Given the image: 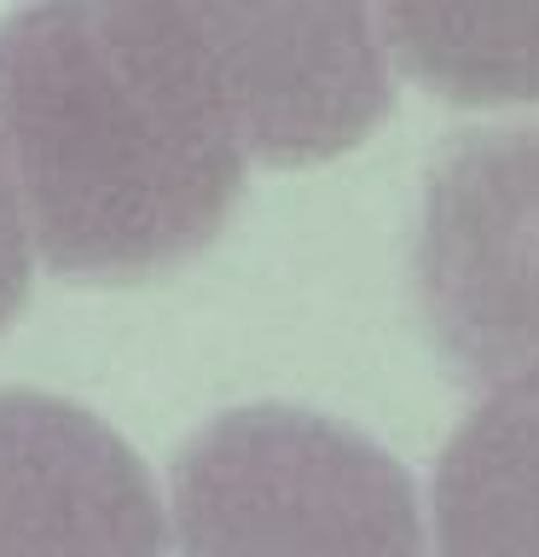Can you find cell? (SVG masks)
<instances>
[{
    "label": "cell",
    "mask_w": 539,
    "mask_h": 557,
    "mask_svg": "<svg viewBox=\"0 0 539 557\" xmlns=\"http://www.w3.org/2000/svg\"><path fill=\"white\" fill-rule=\"evenodd\" d=\"M0 134L41 261L70 278L180 268L250 169L116 0H35L0 24Z\"/></svg>",
    "instance_id": "6da1fadb"
},
{
    "label": "cell",
    "mask_w": 539,
    "mask_h": 557,
    "mask_svg": "<svg viewBox=\"0 0 539 557\" xmlns=\"http://www.w3.org/2000/svg\"><path fill=\"white\" fill-rule=\"evenodd\" d=\"M250 163L313 169L389 111L377 0H116Z\"/></svg>",
    "instance_id": "7a4b0ae2"
},
{
    "label": "cell",
    "mask_w": 539,
    "mask_h": 557,
    "mask_svg": "<svg viewBox=\"0 0 539 557\" xmlns=\"http://www.w3.org/2000/svg\"><path fill=\"white\" fill-rule=\"evenodd\" d=\"M168 522L180 557H424L406 470L296 407H243L191 435Z\"/></svg>",
    "instance_id": "3957f363"
},
{
    "label": "cell",
    "mask_w": 539,
    "mask_h": 557,
    "mask_svg": "<svg viewBox=\"0 0 539 557\" xmlns=\"http://www.w3.org/2000/svg\"><path fill=\"white\" fill-rule=\"evenodd\" d=\"M417 302L464 372L539 366V128L476 134L429 174Z\"/></svg>",
    "instance_id": "277c9868"
},
{
    "label": "cell",
    "mask_w": 539,
    "mask_h": 557,
    "mask_svg": "<svg viewBox=\"0 0 539 557\" xmlns=\"http://www.w3.org/2000/svg\"><path fill=\"white\" fill-rule=\"evenodd\" d=\"M139 453L76 400L0 389V557H168Z\"/></svg>",
    "instance_id": "5b68a950"
},
{
    "label": "cell",
    "mask_w": 539,
    "mask_h": 557,
    "mask_svg": "<svg viewBox=\"0 0 539 557\" xmlns=\"http://www.w3.org/2000/svg\"><path fill=\"white\" fill-rule=\"evenodd\" d=\"M435 557H539V366L493 377L435 465Z\"/></svg>",
    "instance_id": "8992f818"
},
{
    "label": "cell",
    "mask_w": 539,
    "mask_h": 557,
    "mask_svg": "<svg viewBox=\"0 0 539 557\" xmlns=\"http://www.w3.org/2000/svg\"><path fill=\"white\" fill-rule=\"evenodd\" d=\"M389 59L447 104L539 99V0H377Z\"/></svg>",
    "instance_id": "52a82bcc"
},
{
    "label": "cell",
    "mask_w": 539,
    "mask_h": 557,
    "mask_svg": "<svg viewBox=\"0 0 539 557\" xmlns=\"http://www.w3.org/2000/svg\"><path fill=\"white\" fill-rule=\"evenodd\" d=\"M35 256H41V238H35L24 181H17L12 151H7V134H0V331H7L12 313L29 302Z\"/></svg>",
    "instance_id": "ba28073f"
}]
</instances>
